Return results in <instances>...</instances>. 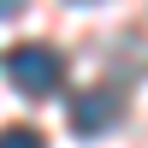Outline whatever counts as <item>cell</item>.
<instances>
[{"instance_id":"1","label":"cell","mask_w":148,"mask_h":148,"mask_svg":"<svg viewBox=\"0 0 148 148\" xmlns=\"http://www.w3.org/2000/svg\"><path fill=\"white\" fill-rule=\"evenodd\" d=\"M6 77L18 83L24 95H53L59 83H65V59H59L47 42H24V47L6 53Z\"/></svg>"},{"instance_id":"2","label":"cell","mask_w":148,"mask_h":148,"mask_svg":"<svg viewBox=\"0 0 148 148\" xmlns=\"http://www.w3.org/2000/svg\"><path fill=\"white\" fill-rule=\"evenodd\" d=\"M119 113H125V101H119L113 89H83V95L65 101V119H71L77 136H101L107 125H119Z\"/></svg>"},{"instance_id":"3","label":"cell","mask_w":148,"mask_h":148,"mask_svg":"<svg viewBox=\"0 0 148 148\" xmlns=\"http://www.w3.org/2000/svg\"><path fill=\"white\" fill-rule=\"evenodd\" d=\"M0 148H47V142H42V130H30V125H6L0 130Z\"/></svg>"},{"instance_id":"4","label":"cell","mask_w":148,"mask_h":148,"mask_svg":"<svg viewBox=\"0 0 148 148\" xmlns=\"http://www.w3.org/2000/svg\"><path fill=\"white\" fill-rule=\"evenodd\" d=\"M12 12H18V6H12V0H0V18H12Z\"/></svg>"}]
</instances>
